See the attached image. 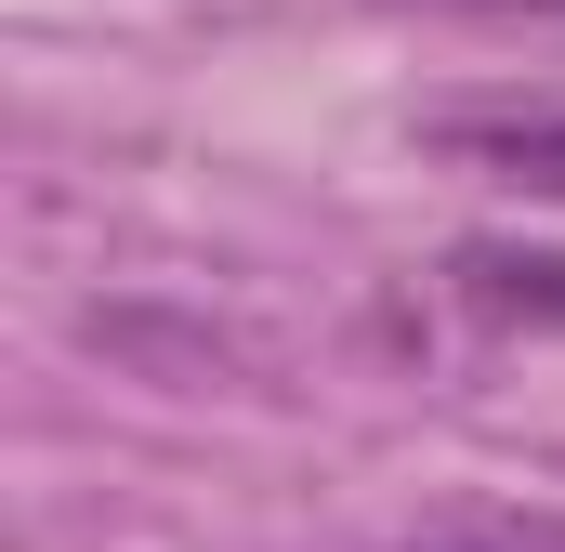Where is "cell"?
<instances>
[{"instance_id": "7a4b0ae2", "label": "cell", "mask_w": 565, "mask_h": 552, "mask_svg": "<svg viewBox=\"0 0 565 552\" xmlns=\"http://www.w3.org/2000/svg\"><path fill=\"white\" fill-rule=\"evenodd\" d=\"M447 289L487 329H565V251H526V237H460L447 251Z\"/></svg>"}, {"instance_id": "6da1fadb", "label": "cell", "mask_w": 565, "mask_h": 552, "mask_svg": "<svg viewBox=\"0 0 565 552\" xmlns=\"http://www.w3.org/2000/svg\"><path fill=\"white\" fill-rule=\"evenodd\" d=\"M434 158L487 171V184H526V198H565V93H460L422 119Z\"/></svg>"}, {"instance_id": "277c9868", "label": "cell", "mask_w": 565, "mask_h": 552, "mask_svg": "<svg viewBox=\"0 0 565 552\" xmlns=\"http://www.w3.org/2000/svg\"><path fill=\"white\" fill-rule=\"evenodd\" d=\"M422 13H565V0H422Z\"/></svg>"}, {"instance_id": "3957f363", "label": "cell", "mask_w": 565, "mask_h": 552, "mask_svg": "<svg viewBox=\"0 0 565 552\" xmlns=\"http://www.w3.org/2000/svg\"><path fill=\"white\" fill-rule=\"evenodd\" d=\"M395 552H565V513H526V500H460V513L408 527Z\"/></svg>"}]
</instances>
